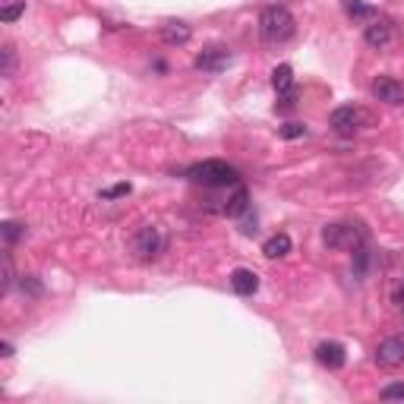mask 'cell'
I'll return each instance as SVG.
<instances>
[{
  "instance_id": "cell-2",
  "label": "cell",
  "mask_w": 404,
  "mask_h": 404,
  "mask_svg": "<svg viewBox=\"0 0 404 404\" xmlns=\"http://www.w3.org/2000/svg\"><path fill=\"white\" fill-rule=\"evenodd\" d=\"M297 32V19L284 4H271L259 13V38L266 45H288Z\"/></svg>"
},
{
  "instance_id": "cell-23",
  "label": "cell",
  "mask_w": 404,
  "mask_h": 404,
  "mask_svg": "<svg viewBox=\"0 0 404 404\" xmlns=\"http://www.w3.org/2000/svg\"><path fill=\"white\" fill-rule=\"evenodd\" d=\"M278 133H281V139H300V136L310 133V130H306V123H297V120H294V123H284Z\"/></svg>"
},
{
  "instance_id": "cell-16",
  "label": "cell",
  "mask_w": 404,
  "mask_h": 404,
  "mask_svg": "<svg viewBox=\"0 0 404 404\" xmlns=\"http://www.w3.org/2000/svg\"><path fill=\"white\" fill-rule=\"evenodd\" d=\"M370 266H373V253L366 247H357L354 249V266H351V271H354L357 281H363L366 271H370Z\"/></svg>"
},
{
  "instance_id": "cell-15",
  "label": "cell",
  "mask_w": 404,
  "mask_h": 404,
  "mask_svg": "<svg viewBox=\"0 0 404 404\" xmlns=\"http://www.w3.org/2000/svg\"><path fill=\"white\" fill-rule=\"evenodd\" d=\"M341 6H344V16L354 19V23H363V19L376 16V10L370 4H363V0H341Z\"/></svg>"
},
{
  "instance_id": "cell-1",
  "label": "cell",
  "mask_w": 404,
  "mask_h": 404,
  "mask_svg": "<svg viewBox=\"0 0 404 404\" xmlns=\"http://www.w3.org/2000/svg\"><path fill=\"white\" fill-rule=\"evenodd\" d=\"M187 180L200 183L205 190H227V187H237L240 183V171L222 158H205V161H196V165L187 167Z\"/></svg>"
},
{
  "instance_id": "cell-27",
  "label": "cell",
  "mask_w": 404,
  "mask_h": 404,
  "mask_svg": "<svg viewBox=\"0 0 404 404\" xmlns=\"http://www.w3.org/2000/svg\"><path fill=\"white\" fill-rule=\"evenodd\" d=\"M392 304H395V310H404V281H401V284H395V291H392Z\"/></svg>"
},
{
  "instance_id": "cell-3",
  "label": "cell",
  "mask_w": 404,
  "mask_h": 404,
  "mask_svg": "<svg viewBox=\"0 0 404 404\" xmlns=\"http://www.w3.org/2000/svg\"><path fill=\"white\" fill-rule=\"evenodd\" d=\"M366 240H370V231L360 222H335V224L322 227V244L328 249H348V253H354L357 247H366Z\"/></svg>"
},
{
  "instance_id": "cell-14",
  "label": "cell",
  "mask_w": 404,
  "mask_h": 404,
  "mask_svg": "<svg viewBox=\"0 0 404 404\" xmlns=\"http://www.w3.org/2000/svg\"><path fill=\"white\" fill-rule=\"evenodd\" d=\"M291 237L288 234H271V237L266 240V244H262V256H266V259H281V256H288L291 253Z\"/></svg>"
},
{
  "instance_id": "cell-10",
  "label": "cell",
  "mask_w": 404,
  "mask_h": 404,
  "mask_svg": "<svg viewBox=\"0 0 404 404\" xmlns=\"http://www.w3.org/2000/svg\"><path fill=\"white\" fill-rule=\"evenodd\" d=\"M316 360H319V366H326V370H341V366L348 363V351L338 341H322V344H316Z\"/></svg>"
},
{
  "instance_id": "cell-21",
  "label": "cell",
  "mask_w": 404,
  "mask_h": 404,
  "mask_svg": "<svg viewBox=\"0 0 404 404\" xmlns=\"http://www.w3.org/2000/svg\"><path fill=\"white\" fill-rule=\"evenodd\" d=\"M19 288H23V294H29V297H41V294H45V288H41V281L35 275L19 278Z\"/></svg>"
},
{
  "instance_id": "cell-26",
  "label": "cell",
  "mask_w": 404,
  "mask_h": 404,
  "mask_svg": "<svg viewBox=\"0 0 404 404\" xmlns=\"http://www.w3.org/2000/svg\"><path fill=\"white\" fill-rule=\"evenodd\" d=\"M382 401H404V385H385L379 392Z\"/></svg>"
},
{
  "instance_id": "cell-24",
  "label": "cell",
  "mask_w": 404,
  "mask_h": 404,
  "mask_svg": "<svg viewBox=\"0 0 404 404\" xmlns=\"http://www.w3.org/2000/svg\"><path fill=\"white\" fill-rule=\"evenodd\" d=\"M130 190H133V187H130V183H117V187H108V190H101V200H120V196H130Z\"/></svg>"
},
{
  "instance_id": "cell-11",
  "label": "cell",
  "mask_w": 404,
  "mask_h": 404,
  "mask_svg": "<svg viewBox=\"0 0 404 404\" xmlns=\"http://www.w3.org/2000/svg\"><path fill=\"white\" fill-rule=\"evenodd\" d=\"M249 212V193L244 183H237V187H231V193H224V202H222V215L227 218H240Z\"/></svg>"
},
{
  "instance_id": "cell-9",
  "label": "cell",
  "mask_w": 404,
  "mask_h": 404,
  "mask_svg": "<svg viewBox=\"0 0 404 404\" xmlns=\"http://www.w3.org/2000/svg\"><path fill=\"white\" fill-rule=\"evenodd\" d=\"M376 363L379 366H401L404 363V335H392V338H385V341H379Z\"/></svg>"
},
{
  "instance_id": "cell-20",
  "label": "cell",
  "mask_w": 404,
  "mask_h": 404,
  "mask_svg": "<svg viewBox=\"0 0 404 404\" xmlns=\"http://www.w3.org/2000/svg\"><path fill=\"white\" fill-rule=\"evenodd\" d=\"M16 281V271H13V256L4 253V278H0V294H6Z\"/></svg>"
},
{
  "instance_id": "cell-13",
  "label": "cell",
  "mask_w": 404,
  "mask_h": 404,
  "mask_svg": "<svg viewBox=\"0 0 404 404\" xmlns=\"http://www.w3.org/2000/svg\"><path fill=\"white\" fill-rule=\"evenodd\" d=\"M231 288L237 297H253L259 291V275L253 269H234L231 271Z\"/></svg>"
},
{
  "instance_id": "cell-18",
  "label": "cell",
  "mask_w": 404,
  "mask_h": 404,
  "mask_svg": "<svg viewBox=\"0 0 404 404\" xmlns=\"http://www.w3.org/2000/svg\"><path fill=\"white\" fill-rule=\"evenodd\" d=\"M13 73H16V48L4 45V48H0V76L10 79Z\"/></svg>"
},
{
  "instance_id": "cell-8",
  "label": "cell",
  "mask_w": 404,
  "mask_h": 404,
  "mask_svg": "<svg viewBox=\"0 0 404 404\" xmlns=\"http://www.w3.org/2000/svg\"><path fill=\"white\" fill-rule=\"evenodd\" d=\"M392 38H395V26L385 16H373L370 26L363 29V41L370 48H385V45H392Z\"/></svg>"
},
{
  "instance_id": "cell-22",
  "label": "cell",
  "mask_w": 404,
  "mask_h": 404,
  "mask_svg": "<svg viewBox=\"0 0 404 404\" xmlns=\"http://www.w3.org/2000/svg\"><path fill=\"white\" fill-rule=\"evenodd\" d=\"M23 13H26V0H19V4H6L4 10H0V19H4V23H16Z\"/></svg>"
},
{
  "instance_id": "cell-12",
  "label": "cell",
  "mask_w": 404,
  "mask_h": 404,
  "mask_svg": "<svg viewBox=\"0 0 404 404\" xmlns=\"http://www.w3.org/2000/svg\"><path fill=\"white\" fill-rule=\"evenodd\" d=\"M158 35H161V41H165L167 48H180V45H187V41L193 38V29H190L187 23H180V19H171V23H165L158 29Z\"/></svg>"
},
{
  "instance_id": "cell-5",
  "label": "cell",
  "mask_w": 404,
  "mask_h": 404,
  "mask_svg": "<svg viewBox=\"0 0 404 404\" xmlns=\"http://www.w3.org/2000/svg\"><path fill=\"white\" fill-rule=\"evenodd\" d=\"M130 249H133V256L139 262H152L167 249V237L158 224H143L133 234V240H130Z\"/></svg>"
},
{
  "instance_id": "cell-19",
  "label": "cell",
  "mask_w": 404,
  "mask_h": 404,
  "mask_svg": "<svg viewBox=\"0 0 404 404\" xmlns=\"http://www.w3.org/2000/svg\"><path fill=\"white\" fill-rule=\"evenodd\" d=\"M0 234H4V244L13 247L19 237H26V224H19V222H4V224H0Z\"/></svg>"
},
{
  "instance_id": "cell-7",
  "label": "cell",
  "mask_w": 404,
  "mask_h": 404,
  "mask_svg": "<svg viewBox=\"0 0 404 404\" xmlns=\"http://www.w3.org/2000/svg\"><path fill=\"white\" fill-rule=\"evenodd\" d=\"M227 63H231V48L224 45H209L202 54H196V70L202 73H222L227 70Z\"/></svg>"
},
{
  "instance_id": "cell-25",
  "label": "cell",
  "mask_w": 404,
  "mask_h": 404,
  "mask_svg": "<svg viewBox=\"0 0 404 404\" xmlns=\"http://www.w3.org/2000/svg\"><path fill=\"white\" fill-rule=\"evenodd\" d=\"M297 108V89L278 92V111H294Z\"/></svg>"
},
{
  "instance_id": "cell-4",
  "label": "cell",
  "mask_w": 404,
  "mask_h": 404,
  "mask_svg": "<svg viewBox=\"0 0 404 404\" xmlns=\"http://www.w3.org/2000/svg\"><path fill=\"white\" fill-rule=\"evenodd\" d=\"M328 127H332L338 136H357V133H363V130L376 127V117L360 105H341L328 114Z\"/></svg>"
},
{
  "instance_id": "cell-28",
  "label": "cell",
  "mask_w": 404,
  "mask_h": 404,
  "mask_svg": "<svg viewBox=\"0 0 404 404\" xmlns=\"http://www.w3.org/2000/svg\"><path fill=\"white\" fill-rule=\"evenodd\" d=\"M0 354H4V357H13V344L4 341V344H0Z\"/></svg>"
},
{
  "instance_id": "cell-6",
  "label": "cell",
  "mask_w": 404,
  "mask_h": 404,
  "mask_svg": "<svg viewBox=\"0 0 404 404\" xmlns=\"http://www.w3.org/2000/svg\"><path fill=\"white\" fill-rule=\"evenodd\" d=\"M370 92L376 101H382V105H392V108L404 105V86L395 76H376L370 86Z\"/></svg>"
},
{
  "instance_id": "cell-17",
  "label": "cell",
  "mask_w": 404,
  "mask_h": 404,
  "mask_svg": "<svg viewBox=\"0 0 404 404\" xmlns=\"http://www.w3.org/2000/svg\"><path fill=\"white\" fill-rule=\"evenodd\" d=\"M271 86H275V92L294 89V70H291V63H281V67L271 70Z\"/></svg>"
}]
</instances>
